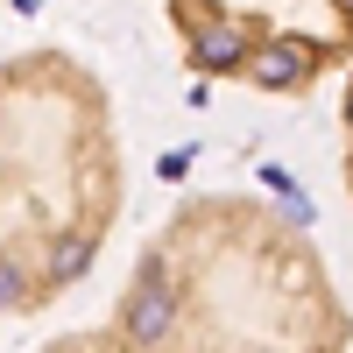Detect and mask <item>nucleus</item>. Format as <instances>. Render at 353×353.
Segmentation results:
<instances>
[{"mask_svg":"<svg viewBox=\"0 0 353 353\" xmlns=\"http://www.w3.org/2000/svg\"><path fill=\"white\" fill-rule=\"evenodd\" d=\"M113 149L99 85L71 57L0 64V318L50 304L99 261Z\"/></svg>","mask_w":353,"mask_h":353,"instance_id":"nucleus-1","label":"nucleus"},{"mask_svg":"<svg viewBox=\"0 0 353 353\" xmlns=\"http://www.w3.org/2000/svg\"><path fill=\"white\" fill-rule=\"evenodd\" d=\"M346 113H353V99H346Z\"/></svg>","mask_w":353,"mask_h":353,"instance_id":"nucleus-2","label":"nucleus"}]
</instances>
